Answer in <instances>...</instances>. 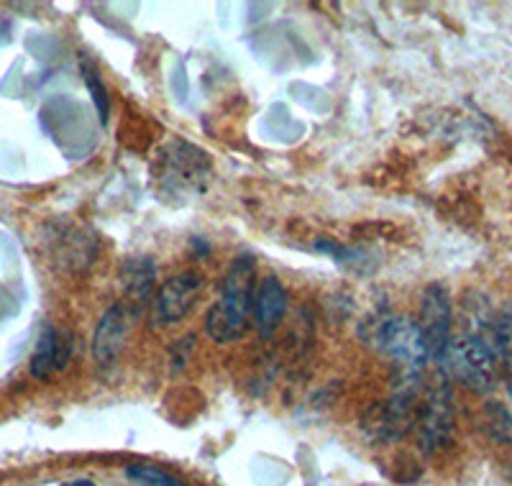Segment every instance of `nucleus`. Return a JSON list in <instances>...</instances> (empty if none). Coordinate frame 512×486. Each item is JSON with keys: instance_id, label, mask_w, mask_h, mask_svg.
<instances>
[{"instance_id": "f257e3e1", "label": "nucleus", "mask_w": 512, "mask_h": 486, "mask_svg": "<svg viewBox=\"0 0 512 486\" xmlns=\"http://www.w3.org/2000/svg\"><path fill=\"white\" fill-rule=\"evenodd\" d=\"M254 272L256 261L251 254H241L228 269L221 300L205 315V333L213 341H239L249 330V313L254 307Z\"/></svg>"}, {"instance_id": "f03ea898", "label": "nucleus", "mask_w": 512, "mask_h": 486, "mask_svg": "<svg viewBox=\"0 0 512 486\" xmlns=\"http://www.w3.org/2000/svg\"><path fill=\"white\" fill-rule=\"evenodd\" d=\"M436 364L443 371V377L464 384L477 394H489L497 384V356L477 333L451 338Z\"/></svg>"}, {"instance_id": "7ed1b4c3", "label": "nucleus", "mask_w": 512, "mask_h": 486, "mask_svg": "<svg viewBox=\"0 0 512 486\" xmlns=\"http://www.w3.org/2000/svg\"><path fill=\"white\" fill-rule=\"evenodd\" d=\"M377 351L397 364L405 374V382H415L423 374L425 364L431 361V351L423 338V330L410 318H382L374 323L372 336H367Z\"/></svg>"}, {"instance_id": "20e7f679", "label": "nucleus", "mask_w": 512, "mask_h": 486, "mask_svg": "<svg viewBox=\"0 0 512 486\" xmlns=\"http://www.w3.org/2000/svg\"><path fill=\"white\" fill-rule=\"evenodd\" d=\"M420 330L428 343L431 359H438L454 338V307L443 284H428L420 302Z\"/></svg>"}, {"instance_id": "39448f33", "label": "nucleus", "mask_w": 512, "mask_h": 486, "mask_svg": "<svg viewBox=\"0 0 512 486\" xmlns=\"http://www.w3.org/2000/svg\"><path fill=\"white\" fill-rule=\"evenodd\" d=\"M420 448L425 453H436L451 443L454 435V405H451V389L448 384H441L428 394V400L423 405V415H420Z\"/></svg>"}, {"instance_id": "423d86ee", "label": "nucleus", "mask_w": 512, "mask_h": 486, "mask_svg": "<svg viewBox=\"0 0 512 486\" xmlns=\"http://www.w3.org/2000/svg\"><path fill=\"white\" fill-rule=\"evenodd\" d=\"M203 292V279L198 272H180L159 287L154 315L162 325L180 323L190 313Z\"/></svg>"}, {"instance_id": "0eeeda50", "label": "nucleus", "mask_w": 512, "mask_h": 486, "mask_svg": "<svg viewBox=\"0 0 512 486\" xmlns=\"http://www.w3.org/2000/svg\"><path fill=\"white\" fill-rule=\"evenodd\" d=\"M413 425V392L410 387L400 389L392 400L372 407L364 417V428L377 440H397Z\"/></svg>"}, {"instance_id": "6e6552de", "label": "nucleus", "mask_w": 512, "mask_h": 486, "mask_svg": "<svg viewBox=\"0 0 512 486\" xmlns=\"http://www.w3.org/2000/svg\"><path fill=\"white\" fill-rule=\"evenodd\" d=\"M254 325L264 338L280 328L287 313V290L277 277H264L254 292Z\"/></svg>"}, {"instance_id": "1a4fd4ad", "label": "nucleus", "mask_w": 512, "mask_h": 486, "mask_svg": "<svg viewBox=\"0 0 512 486\" xmlns=\"http://www.w3.org/2000/svg\"><path fill=\"white\" fill-rule=\"evenodd\" d=\"M72 356V341L64 338L54 325H44L36 351L31 356V377L47 382L54 371H62Z\"/></svg>"}, {"instance_id": "9d476101", "label": "nucleus", "mask_w": 512, "mask_h": 486, "mask_svg": "<svg viewBox=\"0 0 512 486\" xmlns=\"http://www.w3.org/2000/svg\"><path fill=\"white\" fill-rule=\"evenodd\" d=\"M128 333V315L121 305L108 307V313L100 318L93 338V356L100 366H113L121 353Z\"/></svg>"}, {"instance_id": "9b49d317", "label": "nucleus", "mask_w": 512, "mask_h": 486, "mask_svg": "<svg viewBox=\"0 0 512 486\" xmlns=\"http://www.w3.org/2000/svg\"><path fill=\"white\" fill-rule=\"evenodd\" d=\"M154 287V264L152 259H131L126 264V277H123V292H126L128 305L141 310L146 305V297Z\"/></svg>"}, {"instance_id": "f8f14e48", "label": "nucleus", "mask_w": 512, "mask_h": 486, "mask_svg": "<svg viewBox=\"0 0 512 486\" xmlns=\"http://www.w3.org/2000/svg\"><path fill=\"white\" fill-rule=\"evenodd\" d=\"M126 476L134 481L136 486H185L180 479L169 476L167 471L154 469L149 463H136V466H128Z\"/></svg>"}, {"instance_id": "ddd939ff", "label": "nucleus", "mask_w": 512, "mask_h": 486, "mask_svg": "<svg viewBox=\"0 0 512 486\" xmlns=\"http://www.w3.org/2000/svg\"><path fill=\"white\" fill-rule=\"evenodd\" d=\"M82 77H85V85H88L90 95H93V103L100 113V123H105L108 121V108H111V105H108V90H105L103 82H100L98 72H95L93 67H88V64L82 67Z\"/></svg>"}, {"instance_id": "4468645a", "label": "nucleus", "mask_w": 512, "mask_h": 486, "mask_svg": "<svg viewBox=\"0 0 512 486\" xmlns=\"http://www.w3.org/2000/svg\"><path fill=\"white\" fill-rule=\"evenodd\" d=\"M62 486H95V484L90 479H77V481H67V484Z\"/></svg>"}]
</instances>
